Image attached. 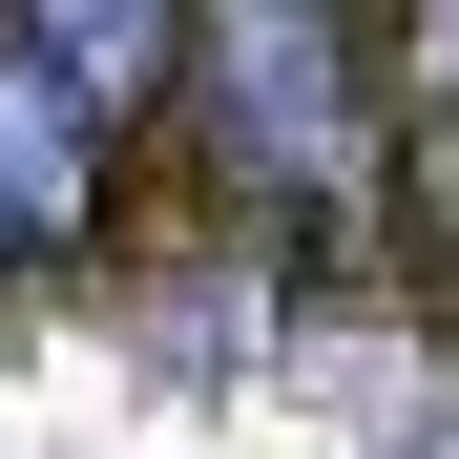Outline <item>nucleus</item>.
<instances>
[{"mask_svg":"<svg viewBox=\"0 0 459 459\" xmlns=\"http://www.w3.org/2000/svg\"><path fill=\"white\" fill-rule=\"evenodd\" d=\"M126 63H146V22H22L0 42V209L22 230H84V168L126 126Z\"/></svg>","mask_w":459,"mask_h":459,"instance_id":"nucleus-1","label":"nucleus"}]
</instances>
